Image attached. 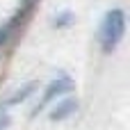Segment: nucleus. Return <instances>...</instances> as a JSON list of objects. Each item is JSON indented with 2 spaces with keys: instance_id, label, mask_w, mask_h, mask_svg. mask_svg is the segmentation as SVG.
Returning a JSON list of instances; mask_svg holds the SVG:
<instances>
[{
  "instance_id": "obj_5",
  "label": "nucleus",
  "mask_w": 130,
  "mask_h": 130,
  "mask_svg": "<svg viewBox=\"0 0 130 130\" xmlns=\"http://www.w3.org/2000/svg\"><path fill=\"white\" fill-rule=\"evenodd\" d=\"M11 126V117H9V110L0 107V130H7Z\"/></svg>"
},
{
  "instance_id": "obj_1",
  "label": "nucleus",
  "mask_w": 130,
  "mask_h": 130,
  "mask_svg": "<svg viewBox=\"0 0 130 130\" xmlns=\"http://www.w3.org/2000/svg\"><path fill=\"white\" fill-rule=\"evenodd\" d=\"M123 34H126V14H123V9L114 7L103 16L101 27H98V41H101L103 50L112 53L121 43Z\"/></svg>"
},
{
  "instance_id": "obj_3",
  "label": "nucleus",
  "mask_w": 130,
  "mask_h": 130,
  "mask_svg": "<svg viewBox=\"0 0 130 130\" xmlns=\"http://www.w3.org/2000/svg\"><path fill=\"white\" fill-rule=\"evenodd\" d=\"M75 112H78V98L75 96H62L53 103V107L48 110V117H50V121H64Z\"/></svg>"
},
{
  "instance_id": "obj_4",
  "label": "nucleus",
  "mask_w": 130,
  "mask_h": 130,
  "mask_svg": "<svg viewBox=\"0 0 130 130\" xmlns=\"http://www.w3.org/2000/svg\"><path fill=\"white\" fill-rule=\"evenodd\" d=\"M34 91H37V82H34V80H30V82H25L23 87H16V89L5 98V103H0V107L9 110V107H14V105H18V103H25Z\"/></svg>"
},
{
  "instance_id": "obj_2",
  "label": "nucleus",
  "mask_w": 130,
  "mask_h": 130,
  "mask_svg": "<svg viewBox=\"0 0 130 130\" xmlns=\"http://www.w3.org/2000/svg\"><path fill=\"white\" fill-rule=\"evenodd\" d=\"M71 89H73V80H71L69 75H59V78H53V80L46 85V89H43V94H41V98H39L37 107L32 110V114H39V112H43V110H46L50 103H55L57 98L66 96Z\"/></svg>"
}]
</instances>
